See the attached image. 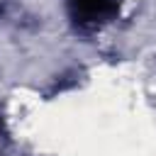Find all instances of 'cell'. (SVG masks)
Returning <instances> with one entry per match:
<instances>
[{"label":"cell","instance_id":"obj_1","mask_svg":"<svg viewBox=\"0 0 156 156\" xmlns=\"http://www.w3.org/2000/svg\"><path fill=\"white\" fill-rule=\"evenodd\" d=\"M73 17L83 24H95L115 12V0H68Z\"/></svg>","mask_w":156,"mask_h":156}]
</instances>
